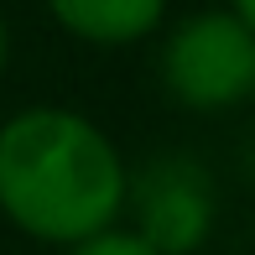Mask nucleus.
I'll use <instances>...</instances> for the list:
<instances>
[{
    "label": "nucleus",
    "instance_id": "6",
    "mask_svg": "<svg viewBox=\"0 0 255 255\" xmlns=\"http://www.w3.org/2000/svg\"><path fill=\"white\" fill-rule=\"evenodd\" d=\"M5 73H10V21L0 10V84H5Z\"/></svg>",
    "mask_w": 255,
    "mask_h": 255
},
{
    "label": "nucleus",
    "instance_id": "8",
    "mask_svg": "<svg viewBox=\"0 0 255 255\" xmlns=\"http://www.w3.org/2000/svg\"><path fill=\"white\" fill-rule=\"evenodd\" d=\"M245 104H255V63H250V84H245Z\"/></svg>",
    "mask_w": 255,
    "mask_h": 255
},
{
    "label": "nucleus",
    "instance_id": "5",
    "mask_svg": "<svg viewBox=\"0 0 255 255\" xmlns=\"http://www.w3.org/2000/svg\"><path fill=\"white\" fill-rule=\"evenodd\" d=\"M63 255H161L151 240H141L130 224H110V229H99V235H89V240H78V245H68Z\"/></svg>",
    "mask_w": 255,
    "mask_h": 255
},
{
    "label": "nucleus",
    "instance_id": "1",
    "mask_svg": "<svg viewBox=\"0 0 255 255\" xmlns=\"http://www.w3.org/2000/svg\"><path fill=\"white\" fill-rule=\"evenodd\" d=\"M130 161L94 115L21 104L0 120V219L31 245L68 250L125 219Z\"/></svg>",
    "mask_w": 255,
    "mask_h": 255
},
{
    "label": "nucleus",
    "instance_id": "3",
    "mask_svg": "<svg viewBox=\"0 0 255 255\" xmlns=\"http://www.w3.org/2000/svg\"><path fill=\"white\" fill-rule=\"evenodd\" d=\"M125 224L161 255H198L219 229V182L193 151H161L130 167Z\"/></svg>",
    "mask_w": 255,
    "mask_h": 255
},
{
    "label": "nucleus",
    "instance_id": "7",
    "mask_svg": "<svg viewBox=\"0 0 255 255\" xmlns=\"http://www.w3.org/2000/svg\"><path fill=\"white\" fill-rule=\"evenodd\" d=\"M229 10H235L240 21H245V26H255V0H224Z\"/></svg>",
    "mask_w": 255,
    "mask_h": 255
},
{
    "label": "nucleus",
    "instance_id": "2",
    "mask_svg": "<svg viewBox=\"0 0 255 255\" xmlns=\"http://www.w3.org/2000/svg\"><path fill=\"white\" fill-rule=\"evenodd\" d=\"M250 63H255V26H245L229 5L188 10L182 21L161 26L156 78L177 110L219 115L245 104Z\"/></svg>",
    "mask_w": 255,
    "mask_h": 255
},
{
    "label": "nucleus",
    "instance_id": "4",
    "mask_svg": "<svg viewBox=\"0 0 255 255\" xmlns=\"http://www.w3.org/2000/svg\"><path fill=\"white\" fill-rule=\"evenodd\" d=\"M42 10L52 16L63 37L99 52H120L151 42L167 26L172 0H42Z\"/></svg>",
    "mask_w": 255,
    "mask_h": 255
}]
</instances>
